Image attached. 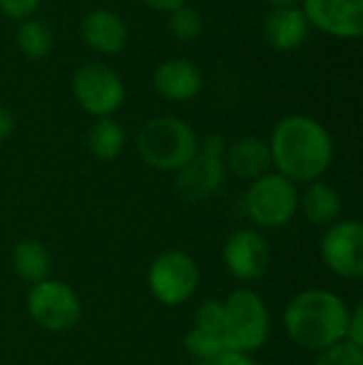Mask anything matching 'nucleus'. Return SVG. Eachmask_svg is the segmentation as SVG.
<instances>
[{
	"instance_id": "obj_21",
	"label": "nucleus",
	"mask_w": 363,
	"mask_h": 365,
	"mask_svg": "<svg viewBox=\"0 0 363 365\" xmlns=\"http://www.w3.org/2000/svg\"><path fill=\"white\" fill-rule=\"evenodd\" d=\"M203 28H205V21H203V15L190 6V4H184L180 9H175L173 13L167 15V30L173 38L182 41V43H190V41H197L201 34H203Z\"/></svg>"
},
{
	"instance_id": "obj_14",
	"label": "nucleus",
	"mask_w": 363,
	"mask_h": 365,
	"mask_svg": "<svg viewBox=\"0 0 363 365\" xmlns=\"http://www.w3.org/2000/svg\"><path fill=\"white\" fill-rule=\"evenodd\" d=\"M81 41L101 56H118L128 45V26L111 9H92L79 21Z\"/></svg>"
},
{
	"instance_id": "obj_8",
	"label": "nucleus",
	"mask_w": 363,
	"mask_h": 365,
	"mask_svg": "<svg viewBox=\"0 0 363 365\" xmlns=\"http://www.w3.org/2000/svg\"><path fill=\"white\" fill-rule=\"evenodd\" d=\"M227 141L223 135H208L199 141L195 158L175 173V190L186 201H205L214 197L227 180L225 167Z\"/></svg>"
},
{
	"instance_id": "obj_15",
	"label": "nucleus",
	"mask_w": 363,
	"mask_h": 365,
	"mask_svg": "<svg viewBox=\"0 0 363 365\" xmlns=\"http://www.w3.org/2000/svg\"><path fill=\"white\" fill-rule=\"evenodd\" d=\"M310 34V24L300 4L272 6L263 19V36L276 51L289 53L300 49Z\"/></svg>"
},
{
	"instance_id": "obj_19",
	"label": "nucleus",
	"mask_w": 363,
	"mask_h": 365,
	"mask_svg": "<svg viewBox=\"0 0 363 365\" xmlns=\"http://www.w3.org/2000/svg\"><path fill=\"white\" fill-rule=\"evenodd\" d=\"M90 154L101 163H113L126 145V130L116 118H96L86 137Z\"/></svg>"
},
{
	"instance_id": "obj_2",
	"label": "nucleus",
	"mask_w": 363,
	"mask_h": 365,
	"mask_svg": "<svg viewBox=\"0 0 363 365\" xmlns=\"http://www.w3.org/2000/svg\"><path fill=\"white\" fill-rule=\"evenodd\" d=\"M349 306L327 289L297 293L285 308V331L289 340L310 353H321L347 338Z\"/></svg>"
},
{
	"instance_id": "obj_22",
	"label": "nucleus",
	"mask_w": 363,
	"mask_h": 365,
	"mask_svg": "<svg viewBox=\"0 0 363 365\" xmlns=\"http://www.w3.org/2000/svg\"><path fill=\"white\" fill-rule=\"evenodd\" d=\"M184 349L188 355H193L199 361L210 364L212 359H216L223 351H227L225 346V338L220 334H212V331H203L199 327H190L184 336Z\"/></svg>"
},
{
	"instance_id": "obj_3",
	"label": "nucleus",
	"mask_w": 363,
	"mask_h": 365,
	"mask_svg": "<svg viewBox=\"0 0 363 365\" xmlns=\"http://www.w3.org/2000/svg\"><path fill=\"white\" fill-rule=\"evenodd\" d=\"M197 130L178 115L150 118L137 133L135 145L139 158L165 173H178L199 152Z\"/></svg>"
},
{
	"instance_id": "obj_26",
	"label": "nucleus",
	"mask_w": 363,
	"mask_h": 365,
	"mask_svg": "<svg viewBox=\"0 0 363 365\" xmlns=\"http://www.w3.org/2000/svg\"><path fill=\"white\" fill-rule=\"evenodd\" d=\"M351 344L363 351V299L349 312V327H347V338Z\"/></svg>"
},
{
	"instance_id": "obj_13",
	"label": "nucleus",
	"mask_w": 363,
	"mask_h": 365,
	"mask_svg": "<svg viewBox=\"0 0 363 365\" xmlns=\"http://www.w3.org/2000/svg\"><path fill=\"white\" fill-rule=\"evenodd\" d=\"M152 86L163 101L182 105L201 94L203 73L197 62L188 58H169L156 66L152 75Z\"/></svg>"
},
{
	"instance_id": "obj_11",
	"label": "nucleus",
	"mask_w": 363,
	"mask_h": 365,
	"mask_svg": "<svg viewBox=\"0 0 363 365\" xmlns=\"http://www.w3.org/2000/svg\"><path fill=\"white\" fill-rule=\"evenodd\" d=\"M270 244L255 229H237L225 240L223 263L235 280L255 282L263 278L270 269Z\"/></svg>"
},
{
	"instance_id": "obj_5",
	"label": "nucleus",
	"mask_w": 363,
	"mask_h": 365,
	"mask_svg": "<svg viewBox=\"0 0 363 365\" xmlns=\"http://www.w3.org/2000/svg\"><path fill=\"white\" fill-rule=\"evenodd\" d=\"M244 210L257 227L280 229L289 225L300 210L297 184L278 171H270L250 182L244 192Z\"/></svg>"
},
{
	"instance_id": "obj_30",
	"label": "nucleus",
	"mask_w": 363,
	"mask_h": 365,
	"mask_svg": "<svg viewBox=\"0 0 363 365\" xmlns=\"http://www.w3.org/2000/svg\"><path fill=\"white\" fill-rule=\"evenodd\" d=\"M270 2L272 6H293V4H300L302 0H265Z\"/></svg>"
},
{
	"instance_id": "obj_23",
	"label": "nucleus",
	"mask_w": 363,
	"mask_h": 365,
	"mask_svg": "<svg viewBox=\"0 0 363 365\" xmlns=\"http://www.w3.org/2000/svg\"><path fill=\"white\" fill-rule=\"evenodd\" d=\"M312 365H363V351L351 344L349 340H342L317 353Z\"/></svg>"
},
{
	"instance_id": "obj_17",
	"label": "nucleus",
	"mask_w": 363,
	"mask_h": 365,
	"mask_svg": "<svg viewBox=\"0 0 363 365\" xmlns=\"http://www.w3.org/2000/svg\"><path fill=\"white\" fill-rule=\"evenodd\" d=\"M11 267L15 276L24 282L39 284L51 278V255L47 246L34 237L19 240L11 250Z\"/></svg>"
},
{
	"instance_id": "obj_10",
	"label": "nucleus",
	"mask_w": 363,
	"mask_h": 365,
	"mask_svg": "<svg viewBox=\"0 0 363 365\" xmlns=\"http://www.w3.org/2000/svg\"><path fill=\"white\" fill-rule=\"evenodd\" d=\"M325 267L347 280H363V222L342 220L329 225L321 240Z\"/></svg>"
},
{
	"instance_id": "obj_28",
	"label": "nucleus",
	"mask_w": 363,
	"mask_h": 365,
	"mask_svg": "<svg viewBox=\"0 0 363 365\" xmlns=\"http://www.w3.org/2000/svg\"><path fill=\"white\" fill-rule=\"evenodd\" d=\"M145 9L150 11H156V13H163V15H169L173 13L175 9L188 4V0H139Z\"/></svg>"
},
{
	"instance_id": "obj_1",
	"label": "nucleus",
	"mask_w": 363,
	"mask_h": 365,
	"mask_svg": "<svg viewBox=\"0 0 363 365\" xmlns=\"http://www.w3.org/2000/svg\"><path fill=\"white\" fill-rule=\"evenodd\" d=\"M272 167L293 184L321 180L334 163V139L312 115H285L270 135Z\"/></svg>"
},
{
	"instance_id": "obj_7",
	"label": "nucleus",
	"mask_w": 363,
	"mask_h": 365,
	"mask_svg": "<svg viewBox=\"0 0 363 365\" xmlns=\"http://www.w3.org/2000/svg\"><path fill=\"white\" fill-rule=\"evenodd\" d=\"M71 90L77 105L96 118H113L126 98L122 77L105 62H86L75 68Z\"/></svg>"
},
{
	"instance_id": "obj_9",
	"label": "nucleus",
	"mask_w": 363,
	"mask_h": 365,
	"mask_svg": "<svg viewBox=\"0 0 363 365\" xmlns=\"http://www.w3.org/2000/svg\"><path fill=\"white\" fill-rule=\"evenodd\" d=\"M28 317L45 331H71L81 319V299L73 287L62 280L47 278L32 284L26 297Z\"/></svg>"
},
{
	"instance_id": "obj_25",
	"label": "nucleus",
	"mask_w": 363,
	"mask_h": 365,
	"mask_svg": "<svg viewBox=\"0 0 363 365\" xmlns=\"http://www.w3.org/2000/svg\"><path fill=\"white\" fill-rule=\"evenodd\" d=\"M41 6V0H0V13L11 21H24L34 17Z\"/></svg>"
},
{
	"instance_id": "obj_27",
	"label": "nucleus",
	"mask_w": 363,
	"mask_h": 365,
	"mask_svg": "<svg viewBox=\"0 0 363 365\" xmlns=\"http://www.w3.org/2000/svg\"><path fill=\"white\" fill-rule=\"evenodd\" d=\"M208 365H257L250 353H240V351H223L216 359H212Z\"/></svg>"
},
{
	"instance_id": "obj_16",
	"label": "nucleus",
	"mask_w": 363,
	"mask_h": 365,
	"mask_svg": "<svg viewBox=\"0 0 363 365\" xmlns=\"http://www.w3.org/2000/svg\"><path fill=\"white\" fill-rule=\"evenodd\" d=\"M225 167L227 173H233L240 180L252 182L272 169V152L270 143L255 135L237 137L235 141L227 143L225 152Z\"/></svg>"
},
{
	"instance_id": "obj_24",
	"label": "nucleus",
	"mask_w": 363,
	"mask_h": 365,
	"mask_svg": "<svg viewBox=\"0 0 363 365\" xmlns=\"http://www.w3.org/2000/svg\"><path fill=\"white\" fill-rule=\"evenodd\" d=\"M223 325H225V304L220 299H203L195 310L193 327L223 336Z\"/></svg>"
},
{
	"instance_id": "obj_20",
	"label": "nucleus",
	"mask_w": 363,
	"mask_h": 365,
	"mask_svg": "<svg viewBox=\"0 0 363 365\" xmlns=\"http://www.w3.org/2000/svg\"><path fill=\"white\" fill-rule=\"evenodd\" d=\"M53 30L47 21L34 17H28L17 24L15 30V45L21 56L30 60H43L53 51Z\"/></svg>"
},
{
	"instance_id": "obj_18",
	"label": "nucleus",
	"mask_w": 363,
	"mask_h": 365,
	"mask_svg": "<svg viewBox=\"0 0 363 365\" xmlns=\"http://www.w3.org/2000/svg\"><path fill=\"white\" fill-rule=\"evenodd\" d=\"M300 207L312 225L325 227V225H334L336 218L340 216L342 199L332 184L317 180L306 184V190L300 197Z\"/></svg>"
},
{
	"instance_id": "obj_12",
	"label": "nucleus",
	"mask_w": 363,
	"mask_h": 365,
	"mask_svg": "<svg viewBox=\"0 0 363 365\" xmlns=\"http://www.w3.org/2000/svg\"><path fill=\"white\" fill-rule=\"evenodd\" d=\"M302 11L325 36L338 41L363 38V0H302Z\"/></svg>"
},
{
	"instance_id": "obj_6",
	"label": "nucleus",
	"mask_w": 363,
	"mask_h": 365,
	"mask_svg": "<svg viewBox=\"0 0 363 365\" xmlns=\"http://www.w3.org/2000/svg\"><path fill=\"white\" fill-rule=\"evenodd\" d=\"M148 291L167 308L184 306L199 289L201 272L197 261L184 250H165L148 267Z\"/></svg>"
},
{
	"instance_id": "obj_4",
	"label": "nucleus",
	"mask_w": 363,
	"mask_h": 365,
	"mask_svg": "<svg viewBox=\"0 0 363 365\" xmlns=\"http://www.w3.org/2000/svg\"><path fill=\"white\" fill-rule=\"evenodd\" d=\"M223 338L229 351L255 353L270 340V310L263 297L252 289H235L225 302Z\"/></svg>"
},
{
	"instance_id": "obj_29",
	"label": "nucleus",
	"mask_w": 363,
	"mask_h": 365,
	"mask_svg": "<svg viewBox=\"0 0 363 365\" xmlns=\"http://www.w3.org/2000/svg\"><path fill=\"white\" fill-rule=\"evenodd\" d=\"M15 130V115L11 109L0 105V143H4Z\"/></svg>"
}]
</instances>
